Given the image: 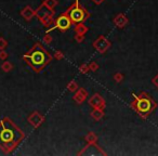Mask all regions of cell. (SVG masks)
Here are the masks:
<instances>
[{
    "instance_id": "cell-5",
    "label": "cell",
    "mask_w": 158,
    "mask_h": 156,
    "mask_svg": "<svg viewBox=\"0 0 158 156\" xmlns=\"http://www.w3.org/2000/svg\"><path fill=\"white\" fill-rule=\"evenodd\" d=\"M71 20L68 14H63L57 18L54 23L53 29H60V30H66L71 26Z\"/></svg>"
},
{
    "instance_id": "cell-2",
    "label": "cell",
    "mask_w": 158,
    "mask_h": 156,
    "mask_svg": "<svg viewBox=\"0 0 158 156\" xmlns=\"http://www.w3.org/2000/svg\"><path fill=\"white\" fill-rule=\"evenodd\" d=\"M24 60L35 72H40L50 63L51 57L39 44H36L25 55Z\"/></svg>"
},
{
    "instance_id": "cell-3",
    "label": "cell",
    "mask_w": 158,
    "mask_h": 156,
    "mask_svg": "<svg viewBox=\"0 0 158 156\" xmlns=\"http://www.w3.org/2000/svg\"><path fill=\"white\" fill-rule=\"evenodd\" d=\"M131 105L142 116H148L156 107V103L146 93H141L139 96H134V100L131 103Z\"/></svg>"
},
{
    "instance_id": "cell-1",
    "label": "cell",
    "mask_w": 158,
    "mask_h": 156,
    "mask_svg": "<svg viewBox=\"0 0 158 156\" xmlns=\"http://www.w3.org/2000/svg\"><path fill=\"white\" fill-rule=\"evenodd\" d=\"M24 139V133L9 118L0 120V147L11 152Z\"/></svg>"
},
{
    "instance_id": "cell-4",
    "label": "cell",
    "mask_w": 158,
    "mask_h": 156,
    "mask_svg": "<svg viewBox=\"0 0 158 156\" xmlns=\"http://www.w3.org/2000/svg\"><path fill=\"white\" fill-rule=\"evenodd\" d=\"M68 15L71 18V20L74 22V23H81L86 20L87 18V13L86 11L83 9V8L79 6V3L76 2V5L69 10Z\"/></svg>"
}]
</instances>
